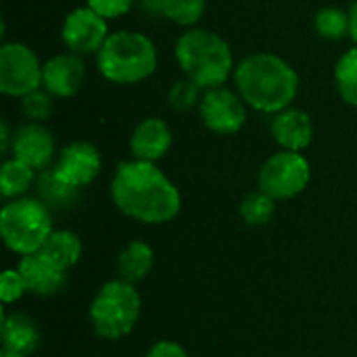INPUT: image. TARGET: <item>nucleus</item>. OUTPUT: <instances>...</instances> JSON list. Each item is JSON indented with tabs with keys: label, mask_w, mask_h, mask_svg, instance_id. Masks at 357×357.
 I'll list each match as a JSON object with an SVG mask.
<instances>
[{
	"label": "nucleus",
	"mask_w": 357,
	"mask_h": 357,
	"mask_svg": "<svg viewBox=\"0 0 357 357\" xmlns=\"http://www.w3.org/2000/svg\"><path fill=\"white\" fill-rule=\"evenodd\" d=\"M0 138H2V153H6L8 151V142H13L10 140V132H8V126L2 121V126H0Z\"/></svg>",
	"instance_id": "32"
},
{
	"label": "nucleus",
	"mask_w": 357,
	"mask_h": 357,
	"mask_svg": "<svg viewBox=\"0 0 357 357\" xmlns=\"http://www.w3.org/2000/svg\"><path fill=\"white\" fill-rule=\"evenodd\" d=\"M245 105L247 102L243 100L241 94H236L230 88L218 86L205 90L199 102V111L207 130L228 136V134H236L245 126L247 121Z\"/></svg>",
	"instance_id": "9"
},
{
	"label": "nucleus",
	"mask_w": 357,
	"mask_h": 357,
	"mask_svg": "<svg viewBox=\"0 0 357 357\" xmlns=\"http://www.w3.org/2000/svg\"><path fill=\"white\" fill-rule=\"evenodd\" d=\"M314 25H316V31L322 38L341 40L343 36L349 33V13H345L341 8H335V6L322 8V10L316 13Z\"/></svg>",
	"instance_id": "25"
},
{
	"label": "nucleus",
	"mask_w": 357,
	"mask_h": 357,
	"mask_svg": "<svg viewBox=\"0 0 357 357\" xmlns=\"http://www.w3.org/2000/svg\"><path fill=\"white\" fill-rule=\"evenodd\" d=\"M63 44L75 54H94L102 48L109 38V25L102 15L90 6L73 8L61 27Z\"/></svg>",
	"instance_id": "10"
},
{
	"label": "nucleus",
	"mask_w": 357,
	"mask_h": 357,
	"mask_svg": "<svg viewBox=\"0 0 357 357\" xmlns=\"http://www.w3.org/2000/svg\"><path fill=\"white\" fill-rule=\"evenodd\" d=\"M86 77V65L79 54L65 52L48 59L42 67V88L54 98H69L79 92Z\"/></svg>",
	"instance_id": "12"
},
{
	"label": "nucleus",
	"mask_w": 357,
	"mask_h": 357,
	"mask_svg": "<svg viewBox=\"0 0 357 357\" xmlns=\"http://www.w3.org/2000/svg\"><path fill=\"white\" fill-rule=\"evenodd\" d=\"M90 8H94L98 15H102L105 19H117L121 15H126L136 0H86Z\"/></svg>",
	"instance_id": "29"
},
{
	"label": "nucleus",
	"mask_w": 357,
	"mask_h": 357,
	"mask_svg": "<svg viewBox=\"0 0 357 357\" xmlns=\"http://www.w3.org/2000/svg\"><path fill=\"white\" fill-rule=\"evenodd\" d=\"M272 136L284 151H303L312 144L314 123L301 109H284L272 119Z\"/></svg>",
	"instance_id": "16"
},
{
	"label": "nucleus",
	"mask_w": 357,
	"mask_h": 357,
	"mask_svg": "<svg viewBox=\"0 0 357 357\" xmlns=\"http://www.w3.org/2000/svg\"><path fill=\"white\" fill-rule=\"evenodd\" d=\"M335 82H337V90L341 98L347 105L357 107V46L347 50L339 59L335 67Z\"/></svg>",
	"instance_id": "24"
},
{
	"label": "nucleus",
	"mask_w": 357,
	"mask_h": 357,
	"mask_svg": "<svg viewBox=\"0 0 357 357\" xmlns=\"http://www.w3.org/2000/svg\"><path fill=\"white\" fill-rule=\"evenodd\" d=\"M234 84L243 100L259 113H280L291 107L299 90L297 71L278 54L255 52L234 69Z\"/></svg>",
	"instance_id": "2"
},
{
	"label": "nucleus",
	"mask_w": 357,
	"mask_h": 357,
	"mask_svg": "<svg viewBox=\"0 0 357 357\" xmlns=\"http://www.w3.org/2000/svg\"><path fill=\"white\" fill-rule=\"evenodd\" d=\"M140 4L144 10L163 15L178 25H195L203 17L207 0H140Z\"/></svg>",
	"instance_id": "20"
},
{
	"label": "nucleus",
	"mask_w": 357,
	"mask_h": 357,
	"mask_svg": "<svg viewBox=\"0 0 357 357\" xmlns=\"http://www.w3.org/2000/svg\"><path fill=\"white\" fill-rule=\"evenodd\" d=\"M36 178V169L29 167L27 163L19 161V159H8L2 165L0 172V190L4 199H19L23 192H27L33 184Z\"/></svg>",
	"instance_id": "22"
},
{
	"label": "nucleus",
	"mask_w": 357,
	"mask_h": 357,
	"mask_svg": "<svg viewBox=\"0 0 357 357\" xmlns=\"http://www.w3.org/2000/svg\"><path fill=\"white\" fill-rule=\"evenodd\" d=\"M38 195H40V201L48 209L65 211V209H71L77 203L79 188L69 184L67 180H63L52 167V169L42 172V176L38 180Z\"/></svg>",
	"instance_id": "18"
},
{
	"label": "nucleus",
	"mask_w": 357,
	"mask_h": 357,
	"mask_svg": "<svg viewBox=\"0 0 357 357\" xmlns=\"http://www.w3.org/2000/svg\"><path fill=\"white\" fill-rule=\"evenodd\" d=\"M146 357H190V356L186 354V349H184L182 345H178V343H174V341H159V343H155V345L149 349Z\"/></svg>",
	"instance_id": "30"
},
{
	"label": "nucleus",
	"mask_w": 357,
	"mask_h": 357,
	"mask_svg": "<svg viewBox=\"0 0 357 357\" xmlns=\"http://www.w3.org/2000/svg\"><path fill=\"white\" fill-rule=\"evenodd\" d=\"M0 337H2V349L19 356H31L42 341L40 328L33 318L21 312H2V326H0Z\"/></svg>",
	"instance_id": "17"
},
{
	"label": "nucleus",
	"mask_w": 357,
	"mask_h": 357,
	"mask_svg": "<svg viewBox=\"0 0 357 357\" xmlns=\"http://www.w3.org/2000/svg\"><path fill=\"white\" fill-rule=\"evenodd\" d=\"M276 213V199L264 190L249 192L241 203V218L247 226H266Z\"/></svg>",
	"instance_id": "23"
},
{
	"label": "nucleus",
	"mask_w": 357,
	"mask_h": 357,
	"mask_svg": "<svg viewBox=\"0 0 357 357\" xmlns=\"http://www.w3.org/2000/svg\"><path fill=\"white\" fill-rule=\"evenodd\" d=\"M96 65L102 77L113 84H138L155 73L157 48L140 31H115L96 52Z\"/></svg>",
	"instance_id": "4"
},
{
	"label": "nucleus",
	"mask_w": 357,
	"mask_h": 357,
	"mask_svg": "<svg viewBox=\"0 0 357 357\" xmlns=\"http://www.w3.org/2000/svg\"><path fill=\"white\" fill-rule=\"evenodd\" d=\"M199 86L195 84V82H190V79H180V82H176L172 88H169V92H167V100H169V105L176 109V111H188V109H192L197 102H201L199 100Z\"/></svg>",
	"instance_id": "27"
},
{
	"label": "nucleus",
	"mask_w": 357,
	"mask_h": 357,
	"mask_svg": "<svg viewBox=\"0 0 357 357\" xmlns=\"http://www.w3.org/2000/svg\"><path fill=\"white\" fill-rule=\"evenodd\" d=\"M155 264V253L144 241H132L117 257V274L121 280L136 284L142 280Z\"/></svg>",
	"instance_id": "19"
},
{
	"label": "nucleus",
	"mask_w": 357,
	"mask_h": 357,
	"mask_svg": "<svg viewBox=\"0 0 357 357\" xmlns=\"http://www.w3.org/2000/svg\"><path fill=\"white\" fill-rule=\"evenodd\" d=\"M42 67L38 54L21 44L6 42L0 46V92L6 96L23 98L25 94L40 90Z\"/></svg>",
	"instance_id": "8"
},
{
	"label": "nucleus",
	"mask_w": 357,
	"mask_h": 357,
	"mask_svg": "<svg viewBox=\"0 0 357 357\" xmlns=\"http://www.w3.org/2000/svg\"><path fill=\"white\" fill-rule=\"evenodd\" d=\"M142 301L134 284L117 278L100 287L90 305V324L96 337L117 341L130 335L140 318Z\"/></svg>",
	"instance_id": "6"
},
{
	"label": "nucleus",
	"mask_w": 357,
	"mask_h": 357,
	"mask_svg": "<svg viewBox=\"0 0 357 357\" xmlns=\"http://www.w3.org/2000/svg\"><path fill=\"white\" fill-rule=\"evenodd\" d=\"M13 157L27 163L33 169H48L54 157V138L42 123L29 121L13 134Z\"/></svg>",
	"instance_id": "13"
},
{
	"label": "nucleus",
	"mask_w": 357,
	"mask_h": 357,
	"mask_svg": "<svg viewBox=\"0 0 357 357\" xmlns=\"http://www.w3.org/2000/svg\"><path fill=\"white\" fill-rule=\"evenodd\" d=\"M312 178L310 161L299 151H278L259 169V190L276 201H287L305 190Z\"/></svg>",
	"instance_id": "7"
},
{
	"label": "nucleus",
	"mask_w": 357,
	"mask_h": 357,
	"mask_svg": "<svg viewBox=\"0 0 357 357\" xmlns=\"http://www.w3.org/2000/svg\"><path fill=\"white\" fill-rule=\"evenodd\" d=\"M172 146V130L165 119L161 117H146L142 119L130 138V153L138 161H159L167 155Z\"/></svg>",
	"instance_id": "15"
},
{
	"label": "nucleus",
	"mask_w": 357,
	"mask_h": 357,
	"mask_svg": "<svg viewBox=\"0 0 357 357\" xmlns=\"http://www.w3.org/2000/svg\"><path fill=\"white\" fill-rule=\"evenodd\" d=\"M347 13H349V36L357 46V0L351 4V8Z\"/></svg>",
	"instance_id": "31"
},
{
	"label": "nucleus",
	"mask_w": 357,
	"mask_h": 357,
	"mask_svg": "<svg viewBox=\"0 0 357 357\" xmlns=\"http://www.w3.org/2000/svg\"><path fill=\"white\" fill-rule=\"evenodd\" d=\"M44 255H48L54 264L69 270L73 268L82 257V241L71 230H52L46 238L44 247L40 249Z\"/></svg>",
	"instance_id": "21"
},
{
	"label": "nucleus",
	"mask_w": 357,
	"mask_h": 357,
	"mask_svg": "<svg viewBox=\"0 0 357 357\" xmlns=\"http://www.w3.org/2000/svg\"><path fill=\"white\" fill-rule=\"evenodd\" d=\"M19 272L27 284V291L38 297H54L67 282V270L54 264L42 251L25 255L19 261Z\"/></svg>",
	"instance_id": "14"
},
{
	"label": "nucleus",
	"mask_w": 357,
	"mask_h": 357,
	"mask_svg": "<svg viewBox=\"0 0 357 357\" xmlns=\"http://www.w3.org/2000/svg\"><path fill=\"white\" fill-rule=\"evenodd\" d=\"M176 59L186 79L199 88H218L234 71V59L228 42L209 29H188L176 42Z\"/></svg>",
	"instance_id": "3"
},
{
	"label": "nucleus",
	"mask_w": 357,
	"mask_h": 357,
	"mask_svg": "<svg viewBox=\"0 0 357 357\" xmlns=\"http://www.w3.org/2000/svg\"><path fill=\"white\" fill-rule=\"evenodd\" d=\"M52 98L54 96L46 90H33L21 98V111L29 121L42 123L52 113Z\"/></svg>",
	"instance_id": "26"
},
{
	"label": "nucleus",
	"mask_w": 357,
	"mask_h": 357,
	"mask_svg": "<svg viewBox=\"0 0 357 357\" xmlns=\"http://www.w3.org/2000/svg\"><path fill=\"white\" fill-rule=\"evenodd\" d=\"M0 357H25V356H19V354H10V351H4V349H2Z\"/></svg>",
	"instance_id": "33"
},
{
	"label": "nucleus",
	"mask_w": 357,
	"mask_h": 357,
	"mask_svg": "<svg viewBox=\"0 0 357 357\" xmlns=\"http://www.w3.org/2000/svg\"><path fill=\"white\" fill-rule=\"evenodd\" d=\"M111 199L128 218L142 224H165L180 213L176 184L151 161H121L111 180Z\"/></svg>",
	"instance_id": "1"
},
{
	"label": "nucleus",
	"mask_w": 357,
	"mask_h": 357,
	"mask_svg": "<svg viewBox=\"0 0 357 357\" xmlns=\"http://www.w3.org/2000/svg\"><path fill=\"white\" fill-rule=\"evenodd\" d=\"M52 232L50 209L40 199L19 197L0 211V234L4 245L25 257L38 253Z\"/></svg>",
	"instance_id": "5"
},
{
	"label": "nucleus",
	"mask_w": 357,
	"mask_h": 357,
	"mask_svg": "<svg viewBox=\"0 0 357 357\" xmlns=\"http://www.w3.org/2000/svg\"><path fill=\"white\" fill-rule=\"evenodd\" d=\"M100 163L102 161L98 149L92 142L77 140L61 149L54 163V172L69 184L82 188L96 180L100 172Z\"/></svg>",
	"instance_id": "11"
},
{
	"label": "nucleus",
	"mask_w": 357,
	"mask_h": 357,
	"mask_svg": "<svg viewBox=\"0 0 357 357\" xmlns=\"http://www.w3.org/2000/svg\"><path fill=\"white\" fill-rule=\"evenodd\" d=\"M25 293H27V284H25V280H23L19 268H17V270H6V272L2 274V282H0V299H2V303H4V305L15 303V301H19Z\"/></svg>",
	"instance_id": "28"
}]
</instances>
